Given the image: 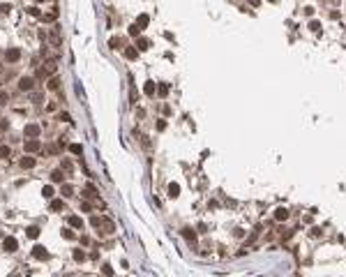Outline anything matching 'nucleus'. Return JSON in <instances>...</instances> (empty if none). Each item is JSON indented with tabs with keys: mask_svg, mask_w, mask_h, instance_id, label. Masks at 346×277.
I'll list each match as a JSON object with an SVG mask.
<instances>
[{
	"mask_svg": "<svg viewBox=\"0 0 346 277\" xmlns=\"http://www.w3.org/2000/svg\"><path fill=\"white\" fill-rule=\"evenodd\" d=\"M23 148H26V152H37L39 148H42V143H39L37 139H30V141H26V143H23Z\"/></svg>",
	"mask_w": 346,
	"mask_h": 277,
	"instance_id": "1",
	"label": "nucleus"
},
{
	"mask_svg": "<svg viewBox=\"0 0 346 277\" xmlns=\"http://www.w3.org/2000/svg\"><path fill=\"white\" fill-rule=\"evenodd\" d=\"M19 58H21V51L19 49H7V51H5V60H7V62H16Z\"/></svg>",
	"mask_w": 346,
	"mask_h": 277,
	"instance_id": "2",
	"label": "nucleus"
},
{
	"mask_svg": "<svg viewBox=\"0 0 346 277\" xmlns=\"http://www.w3.org/2000/svg\"><path fill=\"white\" fill-rule=\"evenodd\" d=\"M26 136H30V139H37L39 136V125H35V122H30V125H26Z\"/></svg>",
	"mask_w": 346,
	"mask_h": 277,
	"instance_id": "3",
	"label": "nucleus"
},
{
	"mask_svg": "<svg viewBox=\"0 0 346 277\" xmlns=\"http://www.w3.org/2000/svg\"><path fill=\"white\" fill-rule=\"evenodd\" d=\"M32 256H35V259H39V261H46V259H49V252H46L44 247H39V245H37V247H32Z\"/></svg>",
	"mask_w": 346,
	"mask_h": 277,
	"instance_id": "4",
	"label": "nucleus"
},
{
	"mask_svg": "<svg viewBox=\"0 0 346 277\" xmlns=\"http://www.w3.org/2000/svg\"><path fill=\"white\" fill-rule=\"evenodd\" d=\"M32 83H35V81L30 79V76H21V79H19V88H21V90H32Z\"/></svg>",
	"mask_w": 346,
	"mask_h": 277,
	"instance_id": "5",
	"label": "nucleus"
},
{
	"mask_svg": "<svg viewBox=\"0 0 346 277\" xmlns=\"http://www.w3.org/2000/svg\"><path fill=\"white\" fill-rule=\"evenodd\" d=\"M5 250H7V252H16V250H19V240L12 238V235L5 238Z\"/></svg>",
	"mask_w": 346,
	"mask_h": 277,
	"instance_id": "6",
	"label": "nucleus"
},
{
	"mask_svg": "<svg viewBox=\"0 0 346 277\" xmlns=\"http://www.w3.org/2000/svg\"><path fill=\"white\" fill-rule=\"evenodd\" d=\"M67 222H69V226H72V229H83V220H81L79 215H72Z\"/></svg>",
	"mask_w": 346,
	"mask_h": 277,
	"instance_id": "7",
	"label": "nucleus"
},
{
	"mask_svg": "<svg viewBox=\"0 0 346 277\" xmlns=\"http://www.w3.org/2000/svg\"><path fill=\"white\" fill-rule=\"evenodd\" d=\"M46 88H49V90H60V76H51Z\"/></svg>",
	"mask_w": 346,
	"mask_h": 277,
	"instance_id": "8",
	"label": "nucleus"
},
{
	"mask_svg": "<svg viewBox=\"0 0 346 277\" xmlns=\"http://www.w3.org/2000/svg\"><path fill=\"white\" fill-rule=\"evenodd\" d=\"M134 26H136L139 30H143V28L148 26V14H141L139 19H136V23H134Z\"/></svg>",
	"mask_w": 346,
	"mask_h": 277,
	"instance_id": "9",
	"label": "nucleus"
},
{
	"mask_svg": "<svg viewBox=\"0 0 346 277\" xmlns=\"http://www.w3.org/2000/svg\"><path fill=\"white\" fill-rule=\"evenodd\" d=\"M136 56H139V51L134 49V46H127V49H125V58H127V60H136Z\"/></svg>",
	"mask_w": 346,
	"mask_h": 277,
	"instance_id": "10",
	"label": "nucleus"
},
{
	"mask_svg": "<svg viewBox=\"0 0 346 277\" xmlns=\"http://www.w3.org/2000/svg\"><path fill=\"white\" fill-rule=\"evenodd\" d=\"M51 180H53V182H65V173H62V169L53 171V173H51Z\"/></svg>",
	"mask_w": 346,
	"mask_h": 277,
	"instance_id": "11",
	"label": "nucleus"
},
{
	"mask_svg": "<svg viewBox=\"0 0 346 277\" xmlns=\"http://www.w3.org/2000/svg\"><path fill=\"white\" fill-rule=\"evenodd\" d=\"M60 194H62L65 199H67V196H74V187H72V185H67V182H65V185L60 187Z\"/></svg>",
	"mask_w": 346,
	"mask_h": 277,
	"instance_id": "12",
	"label": "nucleus"
},
{
	"mask_svg": "<svg viewBox=\"0 0 346 277\" xmlns=\"http://www.w3.org/2000/svg\"><path fill=\"white\" fill-rule=\"evenodd\" d=\"M286 217H289V210H286V208H277V210H275V220L281 222V220H286Z\"/></svg>",
	"mask_w": 346,
	"mask_h": 277,
	"instance_id": "13",
	"label": "nucleus"
},
{
	"mask_svg": "<svg viewBox=\"0 0 346 277\" xmlns=\"http://www.w3.org/2000/svg\"><path fill=\"white\" fill-rule=\"evenodd\" d=\"M62 208H65V201H62V199L51 201V210H53V213H58V210H62Z\"/></svg>",
	"mask_w": 346,
	"mask_h": 277,
	"instance_id": "14",
	"label": "nucleus"
},
{
	"mask_svg": "<svg viewBox=\"0 0 346 277\" xmlns=\"http://www.w3.org/2000/svg\"><path fill=\"white\" fill-rule=\"evenodd\" d=\"M113 231H115L113 222H111V220H104V231H102V233H104V235H109V233H113Z\"/></svg>",
	"mask_w": 346,
	"mask_h": 277,
	"instance_id": "15",
	"label": "nucleus"
},
{
	"mask_svg": "<svg viewBox=\"0 0 346 277\" xmlns=\"http://www.w3.org/2000/svg\"><path fill=\"white\" fill-rule=\"evenodd\" d=\"M69 152H72V155H81V152H83V146L81 143H69Z\"/></svg>",
	"mask_w": 346,
	"mask_h": 277,
	"instance_id": "16",
	"label": "nucleus"
},
{
	"mask_svg": "<svg viewBox=\"0 0 346 277\" xmlns=\"http://www.w3.org/2000/svg\"><path fill=\"white\" fill-rule=\"evenodd\" d=\"M178 194H180V187L175 185V182H171V185H168V196H171V199H175Z\"/></svg>",
	"mask_w": 346,
	"mask_h": 277,
	"instance_id": "17",
	"label": "nucleus"
},
{
	"mask_svg": "<svg viewBox=\"0 0 346 277\" xmlns=\"http://www.w3.org/2000/svg\"><path fill=\"white\" fill-rule=\"evenodd\" d=\"M26 235H28V238H37V235H39V226H28L26 229Z\"/></svg>",
	"mask_w": 346,
	"mask_h": 277,
	"instance_id": "18",
	"label": "nucleus"
},
{
	"mask_svg": "<svg viewBox=\"0 0 346 277\" xmlns=\"http://www.w3.org/2000/svg\"><path fill=\"white\" fill-rule=\"evenodd\" d=\"M42 194H44V199H53V194H56V190L51 185H44V190H42Z\"/></svg>",
	"mask_w": 346,
	"mask_h": 277,
	"instance_id": "19",
	"label": "nucleus"
},
{
	"mask_svg": "<svg viewBox=\"0 0 346 277\" xmlns=\"http://www.w3.org/2000/svg\"><path fill=\"white\" fill-rule=\"evenodd\" d=\"M72 256H74V261H85V252L83 250H74Z\"/></svg>",
	"mask_w": 346,
	"mask_h": 277,
	"instance_id": "20",
	"label": "nucleus"
},
{
	"mask_svg": "<svg viewBox=\"0 0 346 277\" xmlns=\"http://www.w3.org/2000/svg\"><path fill=\"white\" fill-rule=\"evenodd\" d=\"M136 46H139V51H148V49H150V39H145V37H143V39H139V44H136Z\"/></svg>",
	"mask_w": 346,
	"mask_h": 277,
	"instance_id": "21",
	"label": "nucleus"
},
{
	"mask_svg": "<svg viewBox=\"0 0 346 277\" xmlns=\"http://www.w3.org/2000/svg\"><path fill=\"white\" fill-rule=\"evenodd\" d=\"M21 166H23V169H32V166H35V160H32V157H23V160H21Z\"/></svg>",
	"mask_w": 346,
	"mask_h": 277,
	"instance_id": "22",
	"label": "nucleus"
},
{
	"mask_svg": "<svg viewBox=\"0 0 346 277\" xmlns=\"http://www.w3.org/2000/svg\"><path fill=\"white\" fill-rule=\"evenodd\" d=\"M90 224H92L95 229H99V226L104 224V220H102V217H97V215H92V217H90Z\"/></svg>",
	"mask_w": 346,
	"mask_h": 277,
	"instance_id": "23",
	"label": "nucleus"
},
{
	"mask_svg": "<svg viewBox=\"0 0 346 277\" xmlns=\"http://www.w3.org/2000/svg\"><path fill=\"white\" fill-rule=\"evenodd\" d=\"M9 155H12V150L7 148V146H0V160H7Z\"/></svg>",
	"mask_w": 346,
	"mask_h": 277,
	"instance_id": "24",
	"label": "nucleus"
},
{
	"mask_svg": "<svg viewBox=\"0 0 346 277\" xmlns=\"http://www.w3.org/2000/svg\"><path fill=\"white\" fill-rule=\"evenodd\" d=\"M62 238H67V240H74V238H76V233L72 231V229H62Z\"/></svg>",
	"mask_w": 346,
	"mask_h": 277,
	"instance_id": "25",
	"label": "nucleus"
},
{
	"mask_svg": "<svg viewBox=\"0 0 346 277\" xmlns=\"http://www.w3.org/2000/svg\"><path fill=\"white\" fill-rule=\"evenodd\" d=\"M109 44H111V49H122V46H120L122 42H120L118 37H111V42H109Z\"/></svg>",
	"mask_w": 346,
	"mask_h": 277,
	"instance_id": "26",
	"label": "nucleus"
},
{
	"mask_svg": "<svg viewBox=\"0 0 346 277\" xmlns=\"http://www.w3.org/2000/svg\"><path fill=\"white\" fill-rule=\"evenodd\" d=\"M145 95H155V83H145Z\"/></svg>",
	"mask_w": 346,
	"mask_h": 277,
	"instance_id": "27",
	"label": "nucleus"
},
{
	"mask_svg": "<svg viewBox=\"0 0 346 277\" xmlns=\"http://www.w3.org/2000/svg\"><path fill=\"white\" fill-rule=\"evenodd\" d=\"M183 235H185V238H192V240L196 238V233L192 231V229H183Z\"/></svg>",
	"mask_w": 346,
	"mask_h": 277,
	"instance_id": "28",
	"label": "nucleus"
},
{
	"mask_svg": "<svg viewBox=\"0 0 346 277\" xmlns=\"http://www.w3.org/2000/svg\"><path fill=\"white\" fill-rule=\"evenodd\" d=\"M58 118H60V120H62V122H72V116H69V113H60V116H58Z\"/></svg>",
	"mask_w": 346,
	"mask_h": 277,
	"instance_id": "29",
	"label": "nucleus"
},
{
	"mask_svg": "<svg viewBox=\"0 0 346 277\" xmlns=\"http://www.w3.org/2000/svg\"><path fill=\"white\" fill-rule=\"evenodd\" d=\"M102 273L106 275V277H111V275H113V268H111V266H104V268H102Z\"/></svg>",
	"mask_w": 346,
	"mask_h": 277,
	"instance_id": "30",
	"label": "nucleus"
},
{
	"mask_svg": "<svg viewBox=\"0 0 346 277\" xmlns=\"http://www.w3.org/2000/svg\"><path fill=\"white\" fill-rule=\"evenodd\" d=\"M9 102V95L7 92H0V104H7Z\"/></svg>",
	"mask_w": 346,
	"mask_h": 277,
	"instance_id": "31",
	"label": "nucleus"
},
{
	"mask_svg": "<svg viewBox=\"0 0 346 277\" xmlns=\"http://www.w3.org/2000/svg\"><path fill=\"white\" fill-rule=\"evenodd\" d=\"M62 169H65V171H72V162H69V160H62Z\"/></svg>",
	"mask_w": 346,
	"mask_h": 277,
	"instance_id": "32",
	"label": "nucleus"
},
{
	"mask_svg": "<svg viewBox=\"0 0 346 277\" xmlns=\"http://www.w3.org/2000/svg\"><path fill=\"white\" fill-rule=\"evenodd\" d=\"M81 210H83V213H90L92 205H90V203H81Z\"/></svg>",
	"mask_w": 346,
	"mask_h": 277,
	"instance_id": "33",
	"label": "nucleus"
},
{
	"mask_svg": "<svg viewBox=\"0 0 346 277\" xmlns=\"http://www.w3.org/2000/svg\"><path fill=\"white\" fill-rule=\"evenodd\" d=\"M9 9H12L9 5H0V12H2V14H9Z\"/></svg>",
	"mask_w": 346,
	"mask_h": 277,
	"instance_id": "34",
	"label": "nucleus"
},
{
	"mask_svg": "<svg viewBox=\"0 0 346 277\" xmlns=\"http://www.w3.org/2000/svg\"><path fill=\"white\" fill-rule=\"evenodd\" d=\"M309 28H312V30H319L321 23H319V21H312V23H309Z\"/></svg>",
	"mask_w": 346,
	"mask_h": 277,
	"instance_id": "35",
	"label": "nucleus"
},
{
	"mask_svg": "<svg viewBox=\"0 0 346 277\" xmlns=\"http://www.w3.org/2000/svg\"><path fill=\"white\" fill-rule=\"evenodd\" d=\"M157 129H159V132H164V129H166V122L159 120V122H157Z\"/></svg>",
	"mask_w": 346,
	"mask_h": 277,
	"instance_id": "36",
	"label": "nucleus"
},
{
	"mask_svg": "<svg viewBox=\"0 0 346 277\" xmlns=\"http://www.w3.org/2000/svg\"><path fill=\"white\" fill-rule=\"evenodd\" d=\"M139 32H141V30H139V28H136V26H132V28H129V35H134V37H136V35H139Z\"/></svg>",
	"mask_w": 346,
	"mask_h": 277,
	"instance_id": "37",
	"label": "nucleus"
},
{
	"mask_svg": "<svg viewBox=\"0 0 346 277\" xmlns=\"http://www.w3.org/2000/svg\"><path fill=\"white\" fill-rule=\"evenodd\" d=\"M28 12H30L32 16H39V9H37V7H28Z\"/></svg>",
	"mask_w": 346,
	"mask_h": 277,
	"instance_id": "38",
	"label": "nucleus"
},
{
	"mask_svg": "<svg viewBox=\"0 0 346 277\" xmlns=\"http://www.w3.org/2000/svg\"><path fill=\"white\" fill-rule=\"evenodd\" d=\"M168 92V86H159V95H166Z\"/></svg>",
	"mask_w": 346,
	"mask_h": 277,
	"instance_id": "39",
	"label": "nucleus"
},
{
	"mask_svg": "<svg viewBox=\"0 0 346 277\" xmlns=\"http://www.w3.org/2000/svg\"><path fill=\"white\" fill-rule=\"evenodd\" d=\"M249 5H254V7H259V5H261V0H249Z\"/></svg>",
	"mask_w": 346,
	"mask_h": 277,
	"instance_id": "40",
	"label": "nucleus"
},
{
	"mask_svg": "<svg viewBox=\"0 0 346 277\" xmlns=\"http://www.w3.org/2000/svg\"><path fill=\"white\" fill-rule=\"evenodd\" d=\"M270 2H277V0H270Z\"/></svg>",
	"mask_w": 346,
	"mask_h": 277,
	"instance_id": "41",
	"label": "nucleus"
},
{
	"mask_svg": "<svg viewBox=\"0 0 346 277\" xmlns=\"http://www.w3.org/2000/svg\"><path fill=\"white\" fill-rule=\"evenodd\" d=\"M37 2H42V0H37Z\"/></svg>",
	"mask_w": 346,
	"mask_h": 277,
	"instance_id": "42",
	"label": "nucleus"
}]
</instances>
